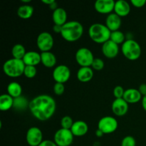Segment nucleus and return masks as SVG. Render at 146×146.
Returning <instances> with one entry per match:
<instances>
[{"instance_id": "obj_24", "label": "nucleus", "mask_w": 146, "mask_h": 146, "mask_svg": "<svg viewBox=\"0 0 146 146\" xmlns=\"http://www.w3.org/2000/svg\"><path fill=\"white\" fill-rule=\"evenodd\" d=\"M14 98L8 94L0 96V110L1 111H7L14 107Z\"/></svg>"}, {"instance_id": "obj_26", "label": "nucleus", "mask_w": 146, "mask_h": 146, "mask_svg": "<svg viewBox=\"0 0 146 146\" xmlns=\"http://www.w3.org/2000/svg\"><path fill=\"white\" fill-rule=\"evenodd\" d=\"M26 51L25 47L21 44H17L13 46L11 48V55L13 58H17V59L22 60L23 58L25 56Z\"/></svg>"}, {"instance_id": "obj_28", "label": "nucleus", "mask_w": 146, "mask_h": 146, "mask_svg": "<svg viewBox=\"0 0 146 146\" xmlns=\"http://www.w3.org/2000/svg\"><path fill=\"white\" fill-rule=\"evenodd\" d=\"M29 102H28L27 98H24L22 96L14 98V108H15L16 109L20 110V111L25 110L27 107H29Z\"/></svg>"}, {"instance_id": "obj_8", "label": "nucleus", "mask_w": 146, "mask_h": 146, "mask_svg": "<svg viewBox=\"0 0 146 146\" xmlns=\"http://www.w3.org/2000/svg\"><path fill=\"white\" fill-rule=\"evenodd\" d=\"M118 126V123L114 117L107 115L101 118L98 123V129L104 134H111L115 132Z\"/></svg>"}, {"instance_id": "obj_35", "label": "nucleus", "mask_w": 146, "mask_h": 146, "mask_svg": "<svg viewBox=\"0 0 146 146\" xmlns=\"http://www.w3.org/2000/svg\"><path fill=\"white\" fill-rule=\"evenodd\" d=\"M131 4L136 8H141L146 4V0H131Z\"/></svg>"}, {"instance_id": "obj_2", "label": "nucleus", "mask_w": 146, "mask_h": 146, "mask_svg": "<svg viewBox=\"0 0 146 146\" xmlns=\"http://www.w3.org/2000/svg\"><path fill=\"white\" fill-rule=\"evenodd\" d=\"M84 34V27L78 21H67L62 26L61 36L65 41L75 42L81 38Z\"/></svg>"}, {"instance_id": "obj_16", "label": "nucleus", "mask_w": 146, "mask_h": 146, "mask_svg": "<svg viewBox=\"0 0 146 146\" xmlns=\"http://www.w3.org/2000/svg\"><path fill=\"white\" fill-rule=\"evenodd\" d=\"M143 96L138 91V89L135 88H128L125 91L123 96V99L128 103V104H134L139 102L142 100Z\"/></svg>"}, {"instance_id": "obj_27", "label": "nucleus", "mask_w": 146, "mask_h": 146, "mask_svg": "<svg viewBox=\"0 0 146 146\" xmlns=\"http://www.w3.org/2000/svg\"><path fill=\"white\" fill-rule=\"evenodd\" d=\"M126 36H125V34L123 31L118 30V31H112L111 34V37H110V40L113 41L116 44L119 45V44H123L126 40Z\"/></svg>"}, {"instance_id": "obj_6", "label": "nucleus", "mask_w": 146, "mask_h": 146, "mask_svg": "<svg viewBox=\"0 0 146 146\" xmlns=\"http://www.w3.org/2000/svg\"><path fill=\"white\" fill-rule=\"evenodd\" d=\"M75 58L77 64L81 67H91L95 58L89 48L81 47L76 52Z\"/></svg>"}, {"instance_id": "obj_12", "label": "nucleus", "mask_w": 146, "mask_h": 146, "mask_svg": "<svg viewBox=\"0 0 146 146\" xmlns=\"http://www.w3.org/2000/svg\"><path fill=\"white\" fill-rule=\"evenodd\" d=\"M115 4L113 0H97L94 4V8L99 14L108 15L114 11Z\"/></svg>"}, {"instance_id": "obj_19", "label": "nucleus", "mask_w": 146, "mask_h": 146, "mask_svg": "<svg viewBox=\"0 0 146 146\" xmlns=\"http://www.w3.org/2000/svg\"><path fill=\"white\" fill-rule=\"evenodd\" d=\"M22 60L26 66H36L41 63V54L34 51H27Z\"/></svg>"}, {"instance_id": "obj_39", "label": "nucleus", "mask_w": 146, "mask_h": 146, "mask_svg": "<svg viewBox=\"0 0 146 146\" xmlns=\"http://www.w3.org/2000/svg\"><path fill=\"white\" fill-rule=\"evenodd\" d=\"M48 7H49V8L51 9V10H53V11H54V10L56 9L57 8H58V4H57V2L56 1H54V2L53 3V4H51V5L48 6Z\"/></svg>"}, {"instance_id": "obj_20", "label": "nucleus", "mask_w": 146, "mask_h": 146, "mask_svg": "<svg viewBox=\"0 0 146 146\" xmlns=\"http://www.w3.org/2000/svg\"><path fill=\"white\" fill-rule=\"evenodd\" d=\"M76 77L80 82H89L94 77V70L91 67H81L77 71Z\"/></svg>"}, {"instance_id": "obj_25", "label": "nucleus", "mask_w": 146, "mask_h": 146, "mask_svg": "<svg viewBox=\"0 0 146 146\" xmlns=\"http://www.w3.org/2000/svg\"><path fill=\"white\" fill-rule=\"evenodd\" d=\"M7 94L11 96L12 98H17L21 96L22 94V87L19 83L12 81L7 86Z\"/></svg>"}, {"instance_id": "obj_13", "label": "nucleus", "mask_w": 146, "mask_h": 146, "mask_svg": "<svg viewBox=\"0 0 146 146\" xmlns=\"http://www.w3.org/2000/svg\"><path fill=\"white\" fill-rule=\"evenodd\" d=\"M128 104L123 98H115L111 105L113 113L119 117L126 115L128 111Z\"/></svg>"}, {"instance_id": "obj_7", "label": "nucleus", "mask_w": 146, "mask_h": 146, "mask_svg": "<svg viewBox=\"0 0 146 146\" xmlns=\"http://www.w3.org/2000/svg\"><path fill=\"white\" fill-rule=\"evenodd\" d=\"M74 135L71 130L60 128L55 133L54 141L58 146H70L74 142Z\"/></svg>"}, {"instance_id": "obj_31", "label": "nucleus", "mask_w": 146, "mask_h": 146, "mask_svg": "<svg viewBox=\"0 0 146 146\" xmlns=\"http://www.w3.org/2000/svg\"><path fill=\"white\" fill-rule=\"evenodd\" d=\"M104 65L105 64L104 60L100 58H95L91 65V68H93V70L96 71H101L104 68Z\"/></svg>"}, {"instance_id": "obj_42", "label": "nucleus", "mask_w": 146, "mask_h": 146, "mask_svg": "<svg viewBox=\"0 0 146 146\" xmlns=\"http://www.w3.org/2000/svg\"><path fill=\"white\" fill-rule=\"evenodd\" d=\"M41 1H42L44 4H46V5L48 6H50L51 4H53V3L55 1V0H42Z\"/></svg>"}, {"instance_id": "obj_11", "label": "nucleus", "mask_w": 146, "mask_h": 146, "mask_svg": "<svg viewBox=\"0 0 146 146\" xmlns=\"http://www.w3.org/2000/svg\"><path fill=\"white\" fill-rule=\"evenodd\" d=\"M52 76L56 83L64 84L71 77V70L67 66L61 64L54 68Z\"/></svg>"}, {"instance_id": "obj_36", "label": "nucleus", "mask_w": 146, "mask_h": 146, "mask_svg": "<svg viewBox=\"0 0 146 146\" xmlns=\"http://www.w3.org/2000/svg\"><path fill=\"white\" fill-rule=\"evenodd\" d=\"M38 146H58V145L55 143L54 141H50V140H45V141H43V142L41 143Z\"/></svg>"}, {"instance_id": "obj_5", "label": "nucleus", "mask_w": 146, "mask_h": 146, "mask_svg": "<svg viewBox=\"0 0 146 146\" xmlns=\"http://www.w3.org/2000/svg\"><path fill=\"white\" fill-rule=\"evenodd\" d=\"M121 52L127 59L135 61L141 57L142 49L140 44L134 39H126L121 45Z\"/></svg>"}, {"instance_id": "obj_9", "label": "nucleus", "mask_w": 146, "mask_h": 146, "mask_svg": "<svg viewBox=\"0 0 146 146\" xmlns=\"http://www.w3.org/2000/svg\"><path fill=\"white\" fill-rule=\"evenodd\" d=\"M54 44V37L49 32L43 31L37 36L36 45L41 52L50 51L52 49Z\"/></svg>"}, {"instance_id": "obj_41", "label": "nucleus", "mask_w": 146, "mask_h": 146, "mask_svg": "<svg viewBox=\"0 0 146 146\" xmlns=\"http://www.w3.org/2000/svg\"><path fill=\"white\" fill-rule=\"evenodd\" d=\"M95 134H96V135L97 137H98V138H101V137H102L103 135H104V134L103 133L102 131H100L99 129H97L96 131Z\"/></svg>"}, {"instance_id": "obj_18", "label": "nucleus", "mask_w": 146, "mask_h": 146, "mask_svg": "<svg viewBox=\"0 0 146 146\" xmlns=\"http://www.w3.org/2000/svg\"><path fill=\"white\" fill-rule=\"evenodd\" d=\"M131 12V5L125 0H118L115 1L114 13L120 17H126Z\"/></svg>"}, {"instance_id": "obj_21", "label": "nucleus", "mask_w": 146, "mask_h": 146, "mask_svg": "<svg viewBox=\"0 0 146 146\" xmlns=\"http://www.w3.org/2000/svg\"><path fill=\"white\" fill-rule=\"evenodd\" d=\"M52 19L54 24L63 26L67 22V12L64 9L58 7L53 11Z\"/></svg>"}, {"instance_id": "obj_33", "label": "nucleus", "mask_w": 146, "mask_h": 146, "mask_svg": "<svg viewBox=\"0 0 146 146\" xmlns=\"http://www.w3.org/2000/svg\"><path fill=\"white\" fill-rule=\"evenodd\" d=\"M125 91V90H124V88L121 86H116L113 88V94L114 97L115 98H123Z\"/></svg>"}, {"instance_id": "obj_22", "label": "nucleus", "mask_w": 146, "mask_h": 146, "mask_svg": "<svg viewBox=\"0 0 146 146\" xmlns=\"http://www.w3.org/2000/svg\"><path fill=\"white\" fill-rule=\"evenodd\" d=\"M57 59L51 51L41 52V63L46 68H53L56 66Z\"/></svg>"}, {"instance_id": "obj_40", "label": "nucleus", "mask_w": 146, "mask_h": 146, "mask_svg": "<svg viewBox=\"0 0 146 146\" xmlns=\"http://www.w3.org/2000/svg\"><path fill=\"white\" fill-rule=\"evenodd\" d=\"M141 102H142V106L143 108V109L146 111V95L143 96L142 100H141Z\"/></svg>"}, {"instance_id": "obj_29", "label": "nucleus", "mask_w": 146, "mask_h": 146, "mask_svg": "<svg viewBox=\"0 0 146 146\" xmlns=\"http://www.w3.org/2000/svg\"><path fill=\"white\" fill-rule=\"evenodd\" d=\"M74 123V121H73L71 117L68 116V115H65V116L63 117L61 120V128H64V129L71 130Z\"/></svg>"}, {"instance_id": "obj_10", "label": "nucleus", "mask_w": 146, "mask_h": 146, "mask_svg": "<svg viewBox=\"0 0 146 146\" xmlns=\"http://www.w3.org/2000/svg\"><path fill=\"white\" fill-rule=\"evenodd\" d=\"M26 141L29 146H38L43 142L42 131L38 127H31L26 134Z\"/></svg>"}, {"instance_id": "obj_17", "label": "nucleus", "mask_w": 146, "mask_h": 146, "mask_svg": "<svg viewBox=\"0 0 146 146\" xmlns=\"http://www.w3.org/2000/svg\"><path fill=\"white\" fill-rule=\"evenodd\" d=\"M71 131L73 135L76 137H81L85 135L88 131V125L85 121H74L72 127L71 128Z\"/></svg>"}, {"instance_id": "obj_34", "label": "nucleus", "mask_w": 146, "mask_h": 146, "mask_svg": "<svg viewBox=\"0 0 146 146\" xmlns=\"http://www.w3.org/2000/svg\"><path fill=\"white\" fill-rule=\"evenodd\" d=\"M65 91V86L64 84L60 83H56L54 86V92L56 95L61 96Z\"/></svg>"}, {"instance_id": "obj_30", "label": "nucleus", "mask_w": 146, "mask_h": 146, "mask_svg": "<svg viewBox=\"0 0 146 146\" xmlns=\"http://www.w3.org/2000/svg\"><path fill=\"white\" fill-rule=\"evenodd\" d=\"M37 74V70L36 66H26L24 68V75L28 78H33L36 76Z\"/></svg>"}, {"instance_id": "obj_1", "label": "nucleus", "mask_w": 146, "mask_h": 146, "mask_svg": "<svg viewBox=\"0 0 146 146\" xmlns=\"http://www.w3.org/2000/svg\"><path fill=\"white\" fill-rule=\"evenodd\" d=\"M29 109L34 118L38 121H46L55 113L56 103L51 96L42 94L34 97L29 101Z\"/></svg>"}, {"instance_id": "obj_32", "label": "nucleus", "mask_w": 146, "mask_h": 146, "mask_svg": "<svg viewBox=\"0 0 146 146\" xmlns=\"http://www.w3.org/2000/svg\"><path fill=\"white\" fill-rule=\"evenodd\" d=\"M121 146H136V141L131 135H127L123 138Z\"/></svg>"}, {"instance_id": "obj_37", "label": "nucleus", "mask_w": 146, "mask_h": 146, "mask_svg": "<svg viewBox=\"0 0 146 146\" xmlns=\"http://www.w3.org/2000/svg\"><path fill=\"white\" fill-rule=\"evenodd\" d=\"M138 91L143 96L146 95V84H142L140 85L139 88H138Z\"/></svg>"}, {"instance_id": "obj_23", "label": "nucleus", "mask_w": 146, "mask_h": 146, "mask_svg": "<svg viewBox=\"0 0 146 146\" xmlns=\"http://www.w3.org/2000/svg\"><path fill=\"white\" fill-rule=\"evenodd\" d=\"M34 12V7L29 4H23L17 9V15L22 19H28L33 16Z\"/></svg>"}, {"instance_id": "obj_43", "label": "nucleus", "mask_w": 146, "mask_h": 146, "mask_svg": "<svg viewBox=\"0 0 146 146\" xmlns=\"http://www.w3.org/2000/svg\"><path fill=\"white\" fill-rule=\"evenodd\" d=\"M21 2L24 3L25 4H27V3L31 2V0H21Z\"/></svg>"}, {"instance_id": "obj_4", "label": "nucleus", "mask_w": 146, "mask_h": 146, "mask_svg": "<svg viewBox=\"0 0 146 146\" xmlns=\"http://www.w3.org/2000/svg\"><path fill=\"white\" fill-rule=\"evenodd\" d=\"M25 66L23 60L11 58L4 62L3 71L10 78H18L24 74Z\"/></svg>"}, {"instance_id": "obj_14", "label": "nucleus", "mask_w": 146, "mask_h": 146, "mask_svg": "<svg viewBox=\"0 0 146 146\" xmlns=\"http://www.w3.org/2000/svg\"><path fill=\"white\" fill-rule=\"evenodd\" d=\"M119 45L116 44L111 40H108V41L102 44L103 54L108 58H114L118 56L119 53Z\"/></svg>"}, {"instance_id": "obj_3", "label": "nucleus", "mask_w": 146, "mask_h": 146, "mask_svg": "<svg viewBox=\"0 0 146 146\" xmlns=\"http://www.w3.org/2000/svg\"><path fill=\"white\" fill-rule=\"evenodd\" d=\"M111 31L106 24L94 23L88 29V36L90 38L97 44H104L110 40Z\"/></svg>"}, {"instance_id": "obj_15", "label": "nucleus", "mask_w": 146, "mask_h": 146, "mask_svg": "<svg viewBox=\"0 0 146 146\" xmlns=\"http://www.w3.org/2000/svg\"><path fill=\"white\" fill-rule=\"evenodd\" d=\"M121 24H122L121 17L117 15L115 13H111L108 14L106 19V26L111 32L119 30L121 27Z\"/></svg>"}, {"instance_id": "obj_38", "label": "nucleus", "mask_w": 146, "mask_h": 146, "mask_svg": "<svg viewBox=\"0 0 146 146\" xmlns=\"http://www.w3.org/2000/svg\"><path fill=\"white\" fill-rule=\"evenodd\" d=\"M53 30H54V31L55 33H58V34H61V30H62V26L54 24V27H53Z\"/></svg>"}]
</instances>
